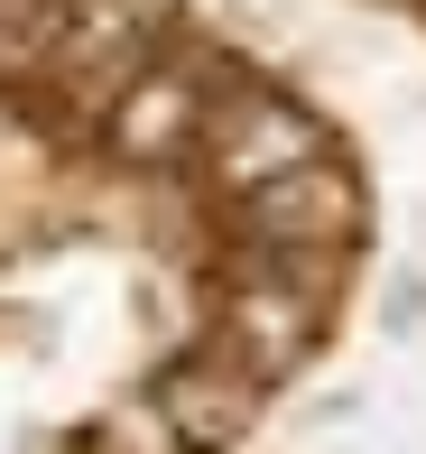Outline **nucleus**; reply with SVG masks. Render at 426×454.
<instances>
[{
	"instance_id": "obj_1",
	"label": "nucleus",
	"mask_w": 426,
	"mask_h": 454,
	"mask_svg": "<svg viewBox=\"0 0 426 454\" xmlns=\"http://www.w3.org/2000/svg\"><path fill=\"white\" fill-rule=\"evenodd\" d=\"M205 149H213V185L251 204V195H269L278 176H306L324 158V130H315V112H297L288 93H241L232 112H213Z\"/></svg>"
},
{
	"instance_id": "obj_5",
	"label": "nucleus",
	"mask_w": 426,
	"mask_h": 454,
	"mask_svg": "<svg viewBox=\"0 0 426 454\" xmlns=\"http://www.w3.org/2000/svg\"><path fill=\"white\" fill-rule=\"evenodd\" d=\"M306 343H315V297L306 287H241L232 297V362L251 371V380L297 371Z\"/></svg>"
},
{
	"instance_id": "obj_3",
	"label": "nucleus",
	"mask_w": 426,
	"mask_h": 454,
	"mask_svg": "<svg viewBox=\"0 0 426 454\" xmlns=\"http://www.w3.org/2000/svg\"><path fill=\"white\" fill-rule=\"evenodd\" d=\"M352 214H361V195H352V176L334 168V158H315L306 176H278L269 195H251V241L259 251H334L343 232H352Z\"/></svg>"
},
{
	"instance_id": "obj_2",
	"label": "nucleus",
	"mask_w": 426,
	"mask_h": 454,
	"mask_svg": "<svg viewBox=\"0 0 426 454\" xmlns=\"http://www.w3.org/2000/svg\"><path fill=\"white\" fill-rule=\"evenodd\" d=\"M47 74L66 84V102L112 121V102L149 74V0H93V10H74V28H66Z\"/></svg>"
},
{
	"instance_id": "obj_4",
	"label": "nucleus",
	"mask_w": 426,
	"mask_h": 454,
	"mask_svg": "<svg viewBox=\"0 0 426 454\" xmlns=\"http://www.w3.org/2000/svg\"><path fill=\"white\" fill-rule=\"evenodd\" d=\"M112 149L130 158V168H158V158H176L195 130H205V84H195L186 66H149L130 93L112 102Z\"/></svg>"
},
{
	"instance_id": "obj_6",
	"label": "nucleus",
	"mask_w": 426,
	"mask_h": 454,
	"mask_svg": "<svg viewBox=\"0 0 426 454\" xmlns=\"http://www.w3.org/2000/svg\"><path fill=\"white\" fill-rule=\"evenodd\" d=\"M251 399H259V380L241 362H222V371H176L167 380V427L186 445H232L241 427H251Z\"/></svg>"
}]
</instances>
